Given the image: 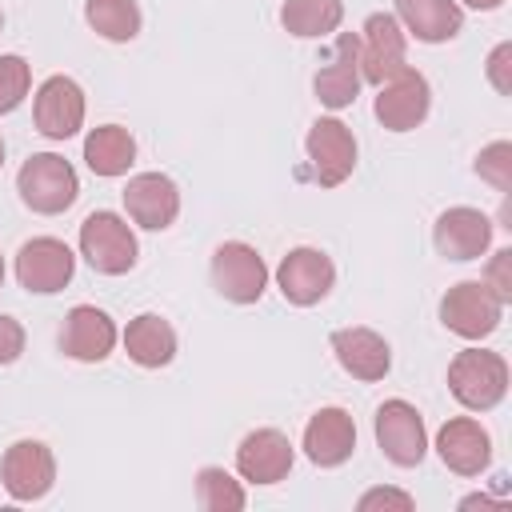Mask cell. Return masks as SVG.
Returning a JSON list of instances; mask_svg holds the SVG:
<instances>
[{
    "instance_id": "cell-1",
    "label": "cell",
    "mask_w": 512,
    "mask_h": 512,
    "mask_svg": "<svg viewBox=\"0 0 512 512\" xmlns=\"http://www.w3.org/2000/svg\"><path fill=\"white\" fill-rule=\"evenodd\" d=\"M16 192H20V200H24L32 212L56 216V212H64V208L76 204L80 180H76V168H72L64 156H56V152H36V156H28V160L20 164V172H16Z\"/></svg>"
},
{
    "instance_id": "cell-2",
    "label": "cell",
    "mask_w": 512,
    "mask_h": 512,
    "mask_svg": "<svg viewBox=\"0 0 512 512\" xmlns=\"http://www.w3.org/2000/svg\"><path fill=\"white\" fill-rule=\"evenodd\" d=\"M448 388L452 396L472 408V412H488L504 400L508 392V364L500 352H484V348H464L456 352V360L448 364Z\"/></svg>"
},
{
    "instance_id": "cell-3",
    "label": "cell",
    "mask_w": 512,
    "mask_h": 512,
    "mask_svg": "<svg viewBox=\"0 0 512 512\" xmlns=\"http://www.w3.org/2000/svg\"><path fill=\"white\" fill-rule=\"evenodd\" d=\"M504 316V300L484 284V280H460L456 288L444 292L440 300V320L448 332L464 336V340H484L500 328Z\"/></svg>"
},
{
    "instance_id": "cell-4",
    "label": "cell",
    "mask_w": 512,
    "mask_h": 512,
    "mask_svg": "<svg viewBox=\"0 0 512 512\" xmlns=\"http://www.w3.org/2000/svg\"><path fill=\"white\" fill-rule=\"evenodd\" d=\"M80 252L104 276H124L136 264V236L116 212H92L80 224Z\"/></svg>"
},
{
    "instance_id": "cell-5",
    "label": "cell",
    "mask_w": 512,
    "mask_h": 512,
    "mask_svg": "<svg viewBox=\"0 0 512 512\" xmlns=\"http://www.w3.org/2000/svg\"><path fill=\"white\" fill-rule=\"evenodd\" d=\"M212 284L232 304H256L268 288V268L252 244L228 240L212 252Z\"/></svg>"
},
{
    "instance_id": "cell-6",
    "label": "cell",
    "mask_w": 512,
    "mask_h": 512,
    "mask_svg": "<svg viewBox=\"0 0 512 512\" xmlns=\"http://www.w3.org/2000/svg\"><path fill=\"white\" fill-rule=\"evenodd\" d=\"M432 108V88L428 80L416 72V68H400L396 76H388L376 92V120L388 128V132H412L416 124H424Z\"/></svg>"
},
{
    "instance_id": "cell-7",
    "label": "cell",
    "mask_w": 512,
    "mask_h": 512,
    "mask_svg": "<svg viewBox=\"0 0 512 512\" xmlns=\"http://www.w3.org/2000/svg\"><path fill=\"white\" fill-rule=\"evenodd\" d=\"M72 272H76V256L56 236H36L16 252V280H20V288H28L36 296L60 292L72 280Z\"/></svg>"
},
{
    "instance_id": "cell-8",
    "label": "cell",
    "mask_w": 512,
    "mask_h": 512,
    "mask_svg": "<svg viewBox=\"0 0 512 512\" xmlns=\"http://www.w3.org/2000/svg\"><path fill=\"white\" fill-rule=\"evenodd\" d=\"M304 148H308L312 176H316L320 188L344 184L352 176V168H356V136L348 132V124H340L332 116H324V120H316L308 128Z\"/></svg>"
},
{
    "instance_id": "cell-9",
    "label": "cell",
    "mask_w": 512,
    "mask_h": 512,
    "mask_svg": "<svg viewBox=\"0 0 512 512\" xmlns=\"http://www.w3.org/2000/svg\"><path fill=\"white\" fill-rule=\"evenodd\" d=\"M376 444L384 448V456L400 468H416L428 452V436H424V420L408 400H384L376 408Z\"/></svg>"
},
{
    "instance_id": "cell-10",
    "label": "cell",
    "mask_w": 512,
    "mask_h": 512,
    "mask_svg": "<svg viewBox=\"0 0 512 512\" xmlns=\"http://www.w3.org/2000/svg\"><path fill=\"white\" fill-rule=\"evenodd\" d=\"M356 44H360V80L380 88L388 76L404 68V28L392 12H372Z\"/></svg>"
},
{
    "instance_id": "cell-11",
    "label": "cell",
    "mask_w": 512,
    "mask_h": 512,
    "mask_svg": "<svg viewBox=\"0 0 512 512\" xmlns=\"http://www.w3.org/2000/svg\"><path fill=\"white\" fill-rule=\"evenodd\" d=\"M0 480L12 500H40L56 484V460L40 440H16L0 460Z\"/></svg>"
},
{
    "instance_id": "cell-12",
    "label": "cell",
    "mask_w": 512,
    "mask_h": 512,
    "mask_svg": "<svg viewBox=\"0 0 512 512\" xmlns=\"http://www.w3.org/2000/svg\"><path fill=\"white\" fill-rule=\"evenodd\" d=\"M32 116H36V128H40L48 140H68V136H76L80 124H84V88H80L72 76H48V80L36 88Z\"/></svg>"
},
{
    "instance_id": "cell-13",
    "label": "cell",
    "mask_w": 512,
    "mask_h": 512,
    "mask_svg": "<svg viewBox=\"0 0 512 512\" xmlns=\"http://www.w3.org/2000/svg\"><path fill=\"white\" fill-rule=\"evenodd\" d=\"M332 280H336V268L320 248H292L276 268V284L284 300L296 308L320 304L332 292Z\"/></svg>"
},
{
    "instance_id": "cell-14",
    "label": "cell",
    "mask_w": 512,
    "mask_h": 512,
    "mask_svg": "<svg viewBox=\"0 0 512 512\" xmlns=\"http://www.w3.org/2000/svg\"><path fill=\"white\" fill-rule=\"evenodd\" d=\"M432 240H436V252L444 260H476L492 244V220L480 208L460 204V208L440 212V220L432 228Z\"/></svg>"
},
{
    "instance_id": "cell-15",
    "label": "cell",
    "mask_w": 512,
    "mask_h": 512,
    "mask_svg": "<svg viewBox=\"0 0 512 512\" xmlns=\"http://www.w3.org/2000/svg\"><path fill=\"white\" fill-rule=\"evenodd\" d=\"M116 344V324L104 308L96 304H76L68 316H64V328H60V352L72 356V360H84V364H96L112 352Z\"/></svg>"
},
{
    "instance_id": "cell-16",
    "label": "cell",
    "mask_w": 512,
    "mask_h": 512,
    "mask_svg": "<svg viewBox=\"0 0 512 512\" xmlns=\"http://www.w3.org/2000/svg\"><path fill=\"white\" fill-rule=\"evenodd\" d=\"M124 208L140 228H168L180 212V192L164 172H140L124 184Z\"/></svg>"
},
{
    "instance_id": "cell-17",
    "label": "cell",
    "mask_w": 512,
    "mask_h": 512,
    "mask_svg": "<svg viewBox=\"0 0 512 512\" xmlns=\"http://www.w3.org/2000/svg\"><path fill=\"white\" fill-rule=\"evenodd\" d=\"M236 472L252 484H276L292 472V444L276 428H256L236 448Z\"/></svg>"
},
{
    "instance_id": "cell-18",
    "label": "cell",
    "mask_w": 512,
    "mask_h": 512,
    "mask_svg": "<svg viewBox=\"0 0 512 512\" xmlns=\"http://www.w3.org/2000/svg\"><path fill=\"white\" fill-rule=\"evenodd\" d=\"M360 84H364V80H360V44H356L352 32H344V36L332 44V52H328L324 68L316 72L312 88H316V100H320L324 108H348V104L356 100Z\"/></svg>"
},
{
    "instance_id": "cell-19",
    "label": "cell",
    "mask_w": 512,
    "mask_h": 512,
    "mask_svg": "<svg viewBox=\"0 0 512 512\" xmlns=\"http://www.w3.org/2000/svg\"><path fill=\"white\" fill-rule=\"evenodd\" d=\"M436 452L456 476H480L492 460V440L472 416H456L436 432Z\"/></svg>"
},
{
    "instance_id": "cell-20",
    "label": "cell",
    "mask_w": 512,
    "mask_h": 512,
    "mask_svg": "<svg viewBox=\"0 0 512 512\" xmlns=\"http://www.w3.org/2000/svg\"><path fill=\"white\" fill-rule=\"evenodd\" d=\"M356 448V424L344 408H320L304 428V456L316 468H340Z\"/></svg>"
},
{
    "instance_id": "cell-21",
    "label": "cell",
    "mask_w": 512,
    "mask_h": 512,
    "mask_svg": "<svg viewBox=\"0 0 512 512\" xmlns=\"http://www.w3.org/2000/svg\"><path fill=\"white\" fill-rule=\"evenodd\" d=\"M332 352L340 368L356 380H384L392 368V348L380 332L372 328H340L332 332Z\"/></svg>"
},
{
    "instance_id": "cell-22",
    "label": "cell",
    "mask_w": 512,
    "mask_h": 512,
    "mask_svg": "<svg viewBox=\"0 0 512 512\" xmlns=\"http://www.w3.org/2000/svg\"><path fill=\"white\" fill-rule=\"evenodd\" d=\"M396 20L424 44H444L460 32L464 12L456 0H396Z\"/></svg>"
},
{
    "instance_id": "cell-23",
    "label": "cell",
    "mask_w": 512,
    "mask_h": 512,
    "mask_svg": "<svg viewBox=\"0 0 512 512\" xmlns=\"http://www.w3.org/2000/svg\"><path fill=\"white\" fill-rule=\"evenodd\" d=\"M124 348H128V356H132L140 368H164V364H172V356H176V332H172V324H168L164 316L144 312V316L128 320V328H124Z\"/></svg>"
},
{
    "instance_id": "cell-24",
    "label": "cell",
    "mask_w": 512,
    "mask_h": 512,
    "mask_svg": "<svg viewBox=\"0 0 512 512\" xmlns=\"http://www.w3.org/2000/svg\"><path fill=\"white\" fill-rule=\"evenodd\" d=\"M84 160L96 176H124L136 164V140L120 124H100L84 140Z\"/></svg>"
},
{
    "instance_id": "cell-25",
    "label": "cell",
    "mask_w": 512,
    "mask_h": 512,
    "mask_svg": "<svg viewBox=\"0 0 512 512\" xmlns=\"http://www.w3.org/2000/svg\"><path fill=\"white\" fill-rule=\"evenodd\" d=\"M340 20H344L340 0H284V8H280V24L300 40L328 36L340 28Z\"/></svg>"
},
{
    "instance_id": "cell-26",
    "label": "cell",
    "mask_w": 512,
    "mask_h": 512,
    "mask_svg": "<svg viewBox=\"0 0 512 512\" xmlns=\"http://www.w3.org/2000/svg\"><path fill=\"white\" fill-rule=\"evenodd\" d=\"M84 20L92 24V32H100L104 40H132L140 32V8L136 0H84Z\"/></svg>"
},
{
    "instance_id": "cell-27",
    "label": "cell",
    "mask_w": 512,
    "mask_h": 512,
    "mask_svg": "<svg viewBox=\"0 0 512 512\" xmlns=\"http://www.w3.org/2000/svg\"><path fill=\"white\" fill-rule=\"evenodd\" d=\"M196 500H200L204 512H240L244 508V488L224 468H200L196 472Z\"/></svg>"
},
{
    "instance_id": "cell-28",
    "label": "cell",
    "mask_w": 512,
    "mask_h": 512,
    "mask_svg": "<svg viewBox=\"0 0 512 512\" xmlns=\"http://www.w3.org/2000/svg\"><path fill=\"white\" fill-rule=\"evenodd\" d=\"M28 84H32L28 60L16 56V52H4L0 56V116L20 108V100L28 96Z\"/></svg>"
},
{
    "instance_id": "cell-29",
    "label": "cell",
    "mask_w": 512,
    "mask_h": 512,
    "mask_svg": "<svg viewBox=\"0 0 512 512\" xmlns=\"http://www.w3.org/2000/svg\"><path fill=\"white\" fill-rule=\"evenodd\" d=\"M476 172H480V180H488L496 192H512V144L508 140H496V144H488L480 156H476Z\"/></svg>"
},
{
    "instance_id": "cell-30",
    "label": "cell",
    "mask_w": 512,
    "mask_h": 512,
    "mask_svg": "<svg viewBox=\"0 0 512 512\" xmlns=\"http://www.w3.org/2000/svg\"><path fill=\"white\" fill-rule=\"evenodd\" d=\"M484 284L508 304L512 300V248H500V252H492V260H488V272H484Z\"/></svg>"
},
{
    "instance_id": "cell-31",
    "label": "cell",
    "mask_w": 512,
    "mask_h": 512,
    "mask_svg": "<svg viewBox=\"0 0 512 512\" xmlns=\"http://www.w3.org/2000/svg\"><path fill=\"white\" fill-rule=\"evenodd\" d=\"M488 80L500 96H512V44H496L492 56H488Z\"/></svg>"
},
{
    "instance_id": "cell-32",
    "label": "cell",
    "mask_w": 512,
    "mask_h": 512,
    "mask_svg": "<svg viewBox=\"0 0 512 512\" xmlns=\"http://www.w3.org/2000/svg\"><path fill=\"white\" fill-rule=\"evenodd\" d=\"M412 496L408 492H396V488H372L360 496V512H372V508H396V512H412Z\"/></svg>"
},
{
    "instance_id": "cell-33",
    "label": "cell",
    "mask_w": 512,
    "mask_h": 512,
    "mask_svg": "<svg viewBox=\"0 0 512 512\" xmlns=\"http://www.w3.org/2000/svg\"><path fill=\"white\" fill-rule=\"evenodd\" d=\"M20 352H24V328H20V320L0 312V364L20 360Z\"/></svg>"
},
{
    "instance_id": "cell-34",
    "label": "cell",
    "mask_w": 512,
    "mask_h": 512,
    "mask_svg": "<svg viewBox=\"0 0 512 512\" xmlns=\"http://www.w3.org/2000/svg\"><path fill=\"white\" fill-rule=\"evenodd\" d=\"M468 8H476V12H492V8H500L504 0H464Z\"/></svg>"
},
{
    "instance_id": "cell-35",
    "label": "cell",
    "mask_w": 512,
    "mask_h": 512,
    "mask_svg": "<svg viewBox=\"0 0 512 512\" xmlns=\"http://www.w3.org/2000/svg\"><path fill=\"white\" fill-rule=\"evenodd\" d=\"M0 168H4V140H0Z\"/></svg>"
},
{
    "instance_id": "cell-36",
    "label": "cell",
    "mask_w": 512,
    "mask_h": 512,
    "mask_svg": "<svg viewBox=\"0 0 512 512\" xmlns=\"http://www.w3.org/2000/svg\"><path fill=\"white\" fill-rule=\"evenodd\" d=\"M0 284H4V256H0Z\"/></svg>"
},
{
    "instance_id": "cell-37",
    "label": "cell",
    "mask_w": 512,
    "mask_h": 512,
    "mask_svg": "<svg viewBox=\"0 0 512 512\" xmlns=\"http://www.w3.org/2000/svg\"><path fill=\"white\" fill-rule=\"evenodd\" d=\"M0 28H4V12H0Z\"/></svg>"
}]
</instances>
